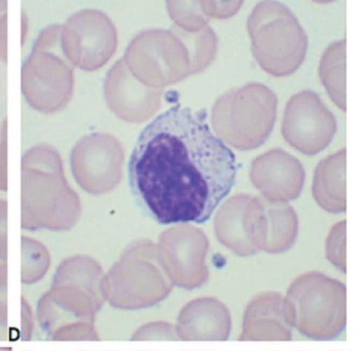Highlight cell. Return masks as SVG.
Wrapping results in <instances>:
<instances>
[{
	"mask_svg": "<svg viewBox=\"0 0 358 351\" xmlns=\"http://www.w3.org/2000/svg\"><path fill=\"white\" fill-rule=\"evenodd\" d=\"M236 172L234 153L210 131L206 114L181 105L143 129L129 162L136 201L162 225L206 222Z\"/></svg>",
	"mask_w": 358,
	"mask_h": 351,
	"instance_id": "6da1fadb",
	"label": "cell"
},
{
	"mask_svg": "<svg viewBox=\"0 0 358 351\" xmlns=\"http://www.w3.org/2000/svg\"><path fill=\"white\" fill-rule=\"evenodd\" d=\"M252 52L264 71L278 78L294 73L306 57L308 39L295 15L276 0H263L248 21Z\"/></svg>",
	"mask_w": 358,
	"mask_h": 351,
	"instance_id": "7a4b0ae2",
	"label": "cell"
},
{
	"mask_svg": "<svg viewBox=\"0 0 358 351\" xmlns=\"http://www.w3.org/2000/svg\"><path fill=\"white\" fill-rule=\"evenodd\" d=\"M278 98L261 83H249L220 96L212 110V126L225 144L252 150L269 138L276 120Z\"/></svg>",
	"mask_w": 358,
	"mask_h": 351,
	"instance_id": "3957f363",
	"label": "cell"
},
{
	"mask_svg": "<svg viewBox=\"0 0 358 351\" xmlns=\"http://www.w3.org/2000/svg\"><path fill=\"white\" fill-rule=\"evenodd\" d=\"M125 62L147 85H168L191 72L187 45L175 31L149 30L138 35L127 47Z\"/></svg>",
	"mask_w": 358,
	"mask_h": 351,
	"instance_id": "277c9868",
	"label": "cell"
},
{
	"mask_svg": "<svg viewBox=\"0 0 358 351\" xmlns=\"http://www.w3.org/2000/svg\"><path fill=\"white\" fill-rule=\"evenodd\" d=\"M59 45L70 62L85 70H94L113 56L117 31L104 13L83 10L61 26Z\"/></svg>",
	"mask_w": 358,
	"mask_h": 351,
	"instance_id": "5b68a950",
	"label": "cell"
},
{
	"mask_svg": "<svg viewBox=\"0 0 358 351\" xmlns=\"http://www.w3.org/2000/svg\"><path fill=\"white\" fill-rule=\"evenodd\" d=\"M337 131L335 116L312 91L292 96L285 107L282 135L292 147L307 155L326 149Z\"/></svg>",
	"mask_w": 358,
	"mask_h": 351,
	"instance_id": "8992f818",
	"label": "cell"
},
{
	"mask_svg": "<svg viewBox=\"0 0 358 351\" xmlns=\"http://www.w3.org/2000/svg\"><path fill=\"white\" fill-rule=\"evenodd\" d=\"M248 238L257 250L282 253L293 247L298 236V217L287 201L250 196L245 214Z\"/></svg>",
	"mask_w": 358,
	"mask_h": 351,
	"instance_id": "52a82bcc",
	"label": "cell"
},
{
	"mask_svg": "<svg viewBox=\"0 0 358 351\" xmlns=\"http://www.w3.org/2000/svg\"><path fill=\"white\" fill-rule=\"evenodd\" d=\"M250 179L268 199L293 201L302 192L305 171L293 155L282 149H272L252 162Z\"/></svg>",
	"mask_w": 358,
	"mask_h": 351,
	"instance_id": "ba28073f",
	"label": "cell"
},
{
	"mask_svg": "<svg viewBox=\"0 0 358 351\" xmlns=\"http://www.w3.org/2000/svg\"><path fill=\"white\" fill-rule=\"evenodd\" d=\"M160 241L164 254L170 259L173 275L184 286H199L206 280L208 272L204 260L208 240L201 229L194 226H179L164 234Z\"/></svg>",
	"mask_w": 358,
	"mask_h": 351,
	"instance_id": "9c48e42d",
	"label": "cell"
},
{
	"mask_svg": "<svg viewBox=\"0 0 358 351\" xmlns=\"http://www.w3.org/2000/svg\"><path fill=\"white\" fill-rule=\"evenodd\" d=\"M346 150L327 157L318 164L312 192L316 203L327 212L337 214L346 210Z\"/></svg>",
	"mask_w": 358,
	"mask_h": 351,
	"instance_id": "30bf717a",
	"label": "cell"
},
{
	"mask_svg": "<svg viewBox=\"0 0 358 351\" xmlns=\"http://www.w3.org/2000/svg\"><path fill=\"white\" fill-rule=\"evenodd\" d=\"M250 199L247 194L234 195L222 205L215 217L217 238L222 245L241 257L252 256L258 252L250 243L245 231V208Z\"/></svg>",
	"mask_w": 358,
	"mask_h": 351,
	"instance_id": "8fae6325",
	"label": "cell"
},
{
	"mask_svg": "<svg viewBox=\"0 0 358 351\" xmlns=\"http://www.w3.org/2000/svg\"><path fill=\"white\" fill-rule=\"evenodd\" d=\"M345 72L346 41H341L327 48L320 61V76L327 94L342 111H346Z\"/></svg>",
	"mask_w": 358,
	"mask_h": 351,
	"instance_id": "7c38bea8",
	"label": "cell"
},
{
	"mask_svg": "<svg viewBox=\"0 0 358 351\" xmlns=\"http://www.w3.org/2000/svg\"><path fill=\"white\" fill-rule=\"evenodd\" d=\"M169 14L179 29L197 33L204 29L208 17L201 10V0H166Z\"/></svg>",
	"mask_w": 358,
	"mask_h": 351,
	"instance_id": "4fadbf2b",
	"label": "cell"
},
{
	"mask_svg": "<svg viewBox=\"0 0 358 351\" xmlns=\"http://www.w3.org/2000/svg\"><path fill=\"white\" fill-rule=\"evenodd\" d=\"M327 257L334 265L346 271V221L336 224L327 236Z\"/></svg>",
	"mask_w": 358,
	"mask_h": 351,
	"instance_id": "5bb4252c",
	"label": "cell"
},
{
	"mask_svg": "<svg viewBox=\"0 0 358 351\" xmlns=\"http://www.w3.org/2000/svg\"><path fill=\"white\" fill-rule=\"evenodd\" d=\"M245 0H201V10L206 17L225 19L234 16Z\"/></svg>",
	"mask_w": 358,
	"mask_h": 351,
	"instance_id": "9a60e30c",
	"label": "cell"
},
{
	"mask_svg": "<svg viewBox=\"0 0 358 351\" xmlns=\"http://www.w3.org/2000/svg\"><path fill=\"white\" fill-rule=\"evenodd\" d=\"M313 1H317V2H329V1H334V0H313Z\"/></svg>",
	"mask_w": 358,
	"mask_h": 351,
	"instance_id": "2e32d148",
	"label": "cell"
}]
</instances>
